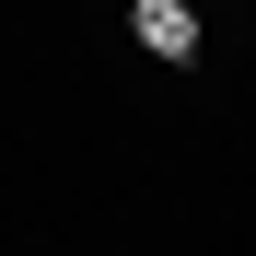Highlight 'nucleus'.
I'll use <instances>...</instances> for the list:
<instances>
[{"instance_id":"nucleus-1","label":"nucleus","mask_w":256,"mask_h":256,"mask_svg":"<svg viewBox=\"0 0 256 256\" xmlns=\"http://www.w3.org/2000/svg\"><path fill=\"white\" fill-rule=\"evenodd\" d=\"M128 35H140L163 70H186V58H198V12H186V0H128Z\"/></svg>"}]
</instances>
